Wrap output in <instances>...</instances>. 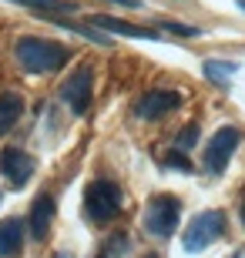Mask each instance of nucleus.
<instances>
[{
    "mask_svg": "<svg viewBox=\"0 0 245 258\" xmlns=\"http://www.w3.org/2000/svg\"><path fill=\"white\" fill-rule=\"evenodd\" d=\"M14 57L17 64L27 71V74H51V71H61L67 64V47L54 44V40H40V37H20L17 47H14Z\"/></svg>",
    "mask_w": 245,
    "mask_h": 258,
    "instance_id": "1",
    "label": "nucleus"
},
{
    "mask_svg": "<svg viewBox=\"0 0 245 258\" xmlns=\"http://www.w3.org/2000/svg\"><path fill=\"white\" fill-rule=\"evenodd\" d=\"M121 188L114 181H108V178H97V181L87 184V191H84V211H87V218L97 221V225H104V221H111L121 215Z\"/></svg>",
    "mask_w": 245,
    "mask_h": 258,
    "instance_id": "2",
    "label": "nucleus"
},
{
    "mask_svg": "<svg viewBox=\"0 0 245 258\" xmlns=\"http://www.w3.org/2000/svg\"><path fill=\"white\" fill-rule=\"evenodd\" d=\"M222 235H225V211H198L181 235V245H185V251H205Z\"/></svg>",
    "mask_w": 245,
    "mask_h": 258,
    "instance_id": "3",
    "label": "nucleus"
},
{
    "mask_svg": "<svg viewBox=\"0 0 245 258\" xmlns=\"http://www.w3.org/2000/svg\"><path fill=\"white\" fill-rule=\"evenodd\" d=\"M181 218V205L175 195H155L144 208V231L155 238H171Z\"/></svg>",
    "mask_w": 245,
    "mask_h": 258,
    "instance_id": "4",
    "label": "nucleus"
},
{
    "mask_svg": "<svg viewBox=\"0 0 245 258\" xmlns=\"http://www.w3.org/2000/svg\"><path fill=\"white\" fill-rule=\"evenodd\" d=\"M238 141H242V131H238V127H232V124L218 127L205 144V168L208 171L212 174L225 171L228 161H232V154H235V148H238Z\"/></svg>",
    "mask_w": 245,
    "mask_h": 258,
    "instance_id": "5",
    "label": "nucleus"
},
{
    "mask_svg": "<svg viewBox=\"0 0 245 258\" xmlns=\"http://www.w3.org/2000/svg\"><path fill=\"white\" fill-rule=\"evenodd\" d=\"M61 97L67 101V107L74 114H84L87 107H91V97H94V74H91V67H77L74 74L64 81Z\"/></svg>",
    "mask_w": 245,
    "mask_h": 258,
    "instance_id": "6",
    "label": "nucleus"
},
{
    "mask_svg": "<svg viewBox=\"0 0 245 258\" xmlns=\"http://www.w3.org/2000/svg\"><path fill=\"white\" fill-rule=\"evenodd\" d=\"M178 107H181V94L178 91H165V87H158V91H148V94L134 104V114L141 117V121H161L165 114L178 111Z\"/></svg>",
    "mask_w": 245,
    "mask_h": 258,
    "instance_id": "7",
    "label": "nucleus"
},
{
    "mask_svg": "<svg viewBox=\"0 0 245 258\" xmlns=\"http://www.w3.org/2000/svg\"><path fill=\"white\" fill-rule=\"evenodd\" d=\"M0 171L7 174V181L14 188H24L34 178V158L27 151H20V148H7L0 154Z\"/></svg>",
    "mask_w": 245,
    "mask_h": 258,
    "instance_id": "8",
    "label": "nucleus"
},
{
    "mask_svg": "<svg viewBox=\"0 0 245 258\" xmlns=\"http://www.w3.org/2000/svg\"><path fill=\"white\" fill-rule=\"evenodd\" d=\"M51 221H54V198L51 195H37V201H34V208H30V235L37 241L47 238V231H51Z\"/></svg>",
    "mask_w": 245,
    "mask_h": 258,
    "instance_id": "9",
    "label": "nucleus"
},
{
    "mask_svg": "<svg viewBox=\"0 0 245 258\" xmlns=\"http://www.w3.org/2000/svg\"><path fill=\"white\" fill-rule=\"evenodd\" d=\"M91 24L101 27V30H111V34H121V37H138V40H155L158 37L155 30L138 27V24H128V20H118V17H108V14H97Z\"/></svg>",
    "mask_w": 245,
    "mask_h": 258,
    "instance_id": "10",
    "label": "nucleus"
},
{
    "mask_svg": "<svg viewBox=\"0 0 245 258\" xmlns=\"http://www.w3.org/2000/svg\"><path fill=\"white\" fill-rule=\"evenodd\" d=\"M20 245H24V221L20 218H4L0 221V258L20 255Z\"/></svg>",
    "mask_w": 245,
    "mask_h": 258,
    "instance_id": "11",
    "label": "nucleus"
},
{
    "mask_svg": "<svg viewBox=\"0 0 245 258\" xmlns=\"http://www.w3.org/2000/svg\"><path fill=\"white\" fill-rule=\"evenodd\" d=\"M20 114H24V97L17 91H4L0 94V134H7L10 127L17 124Z\"/></svg>",
    "mask_w": 245,
    "mask_h": 258,
    "instance_id": "12",
    "label": "nucleus"
},
{
    "mask_svg": "<svg viewBox=\"0 0 245 258\" xmlns=\"http://www.w3.org/2000/svg\"><path fill=\"white\" fill-rule=\"evenodd\" d=\"M10 4L34 7L37 14H67V10H71V4H67V0H10Z\"/></svg>",
    "mask_w": 245,
    "mask_h": 258,
    "instance_id": "13",
    "label": "nucleus"
},
{
    "mask_svg": "<svg viewBox=\"0 0 245 258\" xmlns=\"http://www.w3.org/2000/svg\"><path fill=\"white\" fill-rule=\"evenodd\" d=\"M235 71L238 64H232V60H205V77H212V81H228Z\"/></svg>",
    "mask_w": 245,
    "mask_h": 258,
    "instance_id": "14",
    "label": "nucleus"
},
{
    "mask_svg": "<svg viewBox=\"0 0 245 258\" xmlns=\"http://www.w3.org/2000/svg\"><path fill=\"white\" fill-rule=\"evenodd\" d=\"M195 144H198V124H188L185 131H178V138H175V151L188 154Z\"/></svg>",
    "mask_w": 245,
    "mask_h": 258,
    "instance_id": "15",
    "label": "nucleus"
},
{
    "mask_svg": "<svg viewBox=\"0 0 245 258\" xmlns=\"http://www.w3.org/2000/svg\"><path fill=\"white\" fill-rule=\"evenodd\" d=\"M161 27H165V30H171V34H181V37H195V34H198V27H188V24H178V20H165Z\"/></svg>",
    "mask_w": 245,
    "mask_h": 258,
    "instance_id": "16",
    "label": "nucleus"
},
{
    "mask_svg": "<svg viewBox=\"0 0 245 258\" xmlns=\"http://www.w3.org/2000/svg\"><path fill=\"white\" fill-rule=\"evenodd\" d=\"M165 164H168V168H178V171H191V161L181 151H171L168 158H165Z\"/></svg>",
    "mask_w": 245,
    "mask_h": 258,
    "instance_id": "17",
    "label": "nucleus"
},
{
    "mask_svg": "<svg viewBox=\"0 0 245 258\" xmlns=\"http://www.w3.org/2000/svg\"><path fill=\"white\" fill-rule=\"evenodd\" d=\"M111 4H121V7H141V0H111Z\"/></svg>",
    "mask_w": 245,
    "mask_h": 258,
    "instance_id": "18",
    "label": "nucleus"
},
{
    "mask_svg": "<svg viewBox=\"0 0 245 258\" xmlns=\"http://www.w3.org/2000/svg\"><path fill=\"white\" fill-rule=\"evenodd\" d=\"M242 221H245V195H242Z\"/></svg>",
    "mask_w": 245,
    "mask_h": 258,
    "instance_id": "19",
    "label": "nucleus"
},
{
    "mask_svg": "<svg viewBox=\"0 0 245 258\" xmlns=\"http://www.w3.org/2000/svg\"><path fill=\"white\" fill-rule=\"evenodd\" d=\"M238 7H242V10H245V0H238Z\"/></svg>",
    "mask_w": 245,
    "mask_h": 258,
    "instance_id": "20",
    "label": "nucleus"
},
{
    "mask_svg": "<svg viewBox=\"0 0 245 258\" xmlns=\"http://www.w3.org/2000/svg\"><path fill=\"white\" fill-rule=\"evenodd\" d=\"M144 258H155V255H144Z\"/></svg>",
    "mask_w": 245,
    "mask_h": 258,
    "instance_id": "21",
    "label": "nucleus"
},
{
    "mask_svg": "<svg viewBox=\"0 0 245 258\" xmlns=\"http://www.w3.org/2000/svg\"><path fill=\"white\" fill-rule=\"evenodd\" d=\"M235 258H245V255H235Z\"/></svg>",
    "mask_w": 245,
    "mask_h": 258,
    "instance_id": "22",
    "label": "nucleus"
}]
</instances>
